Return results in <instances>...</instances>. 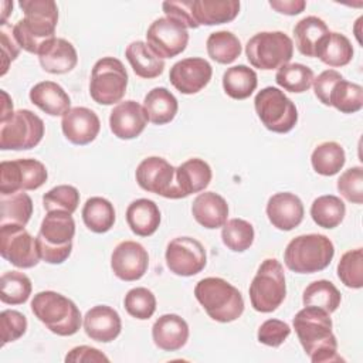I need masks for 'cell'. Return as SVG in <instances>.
<instances>
[{"instance_id":"cell-1","label":"cell","mask_w":363,"mask_h":363,"mask_svg":"<svg viewBox=\"0 0 363 363\" xmlns=\"http://www.w3.org/2000/svg\"><path fill=\"white\" fill-rule=\"evenodd\" d=\"M292 325L311 362L332 363L343 360L337 353L329 312L316 306H305L294 316Z\"/></svg>"},{"instance_id":"cell-2","label":"cell","mask_w":363,"mask_h":363,"mask_svg":"<svg viewBox=\"0 0 363 363\" xmlns=\"http://www.w3.org/2000/svg\"><path fill=\"white\" fill-rule=\"evenodd\" d=\"M24 17L13 26V35L20 48L37 54L55 38L58 7L52 0H20Z\"/></svg>"},{"instance_id":"cell-3","label":"cell","mask_w":363,"mask_h":363,"mask_svg":"<svg viewBox=\"0 0 363 363\" xmlns=\"http://www.w3.org/2000/svg\"><path fill=\"white\" fill-rule=\"evenodd\" d=\"M194 296L206 313L216 322H233L244 312L241 292L228 281L218 277L200 279L194 286Z\"/></svg>"},{"instance_id":"cell-4","label":"cell","mask_w":363,"mask_h":363,"mask_svg":"<svg viewBox=\"0 0 363 363\" xmlns=\"http://www.w3.org/2000/svg\"><path fill=\"white\" fill-rule=\"evenodd\" d=\"M31 312L58 336L75 335L82 323L78 306L67 296L54 291H41L31 301Z\"/></svg>"},{"instance_id":"cell-5","label":"cell","mask_w":363,"mask_h":363,"mask_svg":"<svg viewBox=\"0 0 363 363\" xmlns=\"http://www.w3.org/2000/svg\"><path fill=\"white\" fill-rule=\"evenodd\" d=\"M75 221L72 214L64 210L47 211L37 238L41 259L48 264H62L71 255Z\"/></svg>"},{"instance_id":"cell-6","label":"cell","mask_w":363,"mask_h":363,"mask_svg":"<svg viewBox=\"0 0 363 363\" xmlns=\"http://www.w3.org/2000/svg\"><path fill=\"white\" fill-rule=\"evenodd\" d=\"M333 255V242L326 235L302 234L288 242L284 262L296 274H313L329 267Z\"/></svg>"},{"instance_id":"cell-7","label":"cell","mask_w":363,"mask_h":363,"mask_svg":"<svg viewBox=\"0 0 363 363\" xmlns=\"http://www.w3.org/2000/svg\"><path fill=\"white\" fill-rule=\"evenodd\" d=\"M248 292L251 305L257 312H274L286 295L282 264L277 258L264 259L250 284Z\"/></svg>"},{"instance_id":"cell-8","label":"cell","mask_w":363,"mask_h":363,"mask_svg":"<svg viewBox=\"0 0 363 363\" xmlns=\"http://www.w3.org/2000/svg\"><path fill=\"white\" fill-rule=\"evenodd\" d=\"M245 55L254 68L275 69L289 64L294 43L284 31H261L247 41Z\"/></svg>"},{"instance_id":"cell-9","label":"cell","mask_w":363,"mask_h":363,"mask_svg":"<svg viewBox=\"0 0 363 363\" xmlns=\"http://www.w3.org/2000/svg\"><path fill=\"white\" fill-rule=\"evenodd\" d=\"M128 72L121 60L104 57L98 60L91 72L89 95L99 105H113L126 92Z\"/></svg>"},{"instance_id":"cell-10","label":"cell","mask_w":363,"mask_h":363,"mask_svg":"<svg viewBox=\"0 0 363 363\" xmlns=\"http://www.w3.org/2000/svg\"><path fill=\"white\" fill-rule=\"evenodd\" d=\"M254 106L262 125L274 133H288L298 122L295 104L275 86L261 89L254 98Z\"/></svg>"},{"instance_id":"cell-11","label":"cell","mask_w":363,"mask_h":363,"mask_svg":"<svg viewBox=\"0 0 363 363\" xmlns=\"http://www.w3.org/2000/svg\"><path fill=\"white\" fill-rule=\"evenodd\" d=\"M44 136L43 119L28 109L16 111L0 122V149L27 150L37 146Z\"/></svg>"},{"instance_id":"cell-12","label":"cell","mask_w":363,"mask_h":363,"mask_svg":"<svg viewBox=\"0 0 363 363\" xmlns=\"http://www.w3.org/2000/svg\"><path fill=\"white\" fill-rule=\"evenodd\" d=\"M45 166L37 159L3 160L0 163V194L37 190L47 182Z\"/></svg>"},{"instance_id":"cell-13","label":"cell","mask_w":363,"mask_h":363,"mask_svg":"<svg viewBox=\"0 0 363 363\" xmlns=\"http://www.w3.org/2000/svg\"><path fill=\"white\" fill-rule=\"evenodd\" d=\"M0 254L17 268H33L40 259L37 238H34L23 225H0Z\"/></svg>"},{"instance_id":"cell-14","label":"cell","mask_w":363,"mask_h":363,"mask_svg":"<svg viewBox=\"0 0 363 363\" xmlns=\"http://www.w3.org/2000/svg\"><path fill=\"white\" fill-rule=\"evenodd\" d=\"M136 182L140 189L159 194L166 199H182L176 186V167L166 159L149 156L143 159L135 172Z\"/></svg>"},{"instance_id":"cell-15","label":"cell","mask_w":363,"mask_h":363,"mask_svg":"<svg viewBox=\"0 0 363 363\" xmlns=\"http://www.w3.org/2000/svg\"><path fill=\"white\" fill-rule=\"evenodd\" d=\"M189 43L187 28L170 17L156 18L147 28L146 44L159 58H173L182 54Z\"/></svg>"},{"instance_id":"cell-16","label":"cell","mask_w":363,"mask_h":363,"mask_svg":"<svg viewBox=\"0 0 363 363\" xmlns=\"http://www.w3.org/2000/svg\"><path fill=\"white\" fill-rule=\"evenodd\" d=\"M166 265L179 277H193L207 264L203 244L193 237H176L166 247Z\"/></svg>"},{"instance_id":"cell-17","label":"cell","mask_w":363,"mask_h":363,"mask_svg":"<svg viewBox=\"0 0 363 363\" xmlns=\"http://www.w3.org/2000/svg\"><path fill=\"white\" fill-rule=\"evenodd\" d=\"M149 267V254L145 247L136 241L119 242L111 255V268L113 274L126 282L140 279Z\"/></svg>"},{"instance_id":"cell-18","label":"cell","mask_w":363,"mask_h":363,"mask_svg":"<svg viewBox=\"0 0 363 363\" xmlns=\"http://www.w3.org/2000/svg\"><path fill=\"white\" fill-rule=\"evenodd\" d=\"M213 68L210 62L200 57H189L177 61L169 72L172 85L184 95L197 94L211 79Z\"/></svg>"},{"instance_id":"cell-19","label":"cell","mask_w":363,"mask_h":363,"mask_svg":"<svg viewBox=\"0 0 363 363\" xmlns=\"http://www.w3.org/2000/svg\"><path fill=\"white\" fill-rule=\"evenodd\" d=\"M61 129L67 140L84 146L95 140L101 129V121L92 109L75 106L62 115Z\"/></svg>"},{"instance_id":"cell-20","label":"cell","mask_w":363,"mask_h":363,"mask_svg":"<svg viewBox=\"0 0 363 363\" xmlns=\"http://www.w3.org/2000/svg\"><path fill=\"white\" fill-rule=\"evenodd\" d=\"M147 121L143 106L129 99L113 106L109 115V128L116 138L129 140L138 138L145 130Z\"/></svg>"},{"instance_id":"cell-21","label":"cell","mask_w":363,"mask_h":363,"mask_svg":"<svg viewBox=\"0 0 363 363\" xmlns=\"http://www.w3.org/2000/svg\"><path fill=\"white\" fill-rule=\"evenodd\" d=\"M305 208L301 199L289 191L275 193L267 203V216L269 223L281 230L291 231L303 220Z\"/></svg>"},{"instance_id":"cell-22","label":"cell","mask_w":363,"mask_h":363,"mask_svg":"<svg viewBox=\"0 0 363 363\" xmlns=\"http://www.w3.org/2000/svg\"><path fill=\"white\" fill-rule=\"evenodd\" d=\"M82 325L86 336L101 343H109L115 340L122 329L119 313L108 305H96L88 309Z\"/></svg>"},{"instance_id":"cell-23","label":"cell","mask_w":363,"mask_h":363,"mask_svg":"<svg viewBox=\"0 0 363 363\" xmlns=\"http://www.w3.org/2000/svg\"><path fill=\"white\" fill-rule=\"evenodd\" d=\"M152 339L159 349L176 352L187 343L189 325L176 313L162 315L152 326Z\"/></svg>"},{"instance_id":"cell-24","label":"cell","mask_w":363,"mask_h":363,"mask_svg":"<svg viewBox=\"0 0 363 363\" xmlns=\"http://www.w3.org/2000/svg\"><path fill=\"white\" fill-rule=\"evenodd\" d=\"M38 61L44 71L60 75L67 74L75 68L78 62V54L69 41L55 37L40 50Z\"/></svg>"},{"instance_id":"cell-25","label":"cell","mask_w":363,"mask_h":363,"mask_svg":"<svg viewBox=\"0 0 363 363\" xmlns=\"http://www.w3.org/2000/svg\"><path fill=\"white\" fill-rule=\"evenodd\" d=\"M191 214L194 220L204 228H220L227 223L228 204L218 193L204 191L193 200Z\"/></svg>"},{"instance_id":"cell-26","label":"cell","mask_w":363,"mask_h":363,"mask_svg":"<svg viewBox=\"0 0 363 363\" xmlns=\"http://www.w3.org/2000/svg\"><path fill=\"white\" fill-rule=\"evenodd\" d=\"M211 167L199 157L189 159L176 167V186L180 197L203 191L211 182Z\"/></svg>"},{"instance_id":"cell-27","label":"cell","mask_w":363,"mask_h":363,"mask_svg":"<svg viewBox=\"0 0 363 363\" xmlns=\"http://www.w3.org/2000/svg\"><path fill=\"white\" fill-rule=\"evenodd\" d=\"M30 101L50 116H62L71 109V98L61 85L43 81L30 89Z\"/></svg>"},{"instance_id":"cell-28","label":"cell","mask_w":363,"mask_h":363,"mask_svg":"<svg viewBox=\"0 0 363 363\" xmlns=\"http://www.w3.org/2000/svg\"><path fill=\"white\" fill-rule=\"evenodd\" d=\"M126 223L133 234L149 237L159 228L160 210L153 200L138 199L126 208Z\"/></svg>"},{"instance_id":"cell-29","label":"cell","mask_w":363,"mask_h":363,"mask_svg":"<svg viewBox=\"0 0 363 363\" xmlns=\"http://www.w3.org/2000/svg\"><path fill=\"white\" fill-rule=\"evenodd\" d=\"M193 17L199 26H216L233 21L240 13L237 0H193Z\"/></svg>"},{"instance_id":"cell-30","label":"cell","mask_w":363,"mask_h":363,"mask_svg":"<svg viewBox=\"0 0 363 363\" xmlns=\"http://www.w3.org/2000/svg\"><path fill=\"white\" fill-rule=\"evenodd\" d=\"M142 106L149 122L155 125H166L172 122L179 111L176 96L164 86L150 89L146 94Z\"/></svg>"},{"instance_id":"cell-31","label":"cell","mask_w":363,"mask_h":363,"mask_svg":"<svg viewBox=\"0 0 363 363\" xmlns=\"http://www.w3.org/2000/svg\"><path fill=\"white\" fill-rule=\"evenodd\" d=\"M328 33L329 28L322 18L316 16L303 17L294 27L295 45L302 55L315 57L319 43Z\"/></svg>"},{"instance_id":"cell-32","label":"cell","mask_w":363,"mask_h":363,"mask_svg":"<svg viewBox=\"0 0 363 363\" xmlns=\"http://www.w3.org/2000/svg\"><path fill=\"white\" fill-rule=\"evenodd\" d=\"M125 57L133 72L146 79L159 77L164 69V61L159 58L145 41H133L126 47Z\"/></svg>"},{"instance_id":"cell-33","label":"cell","mask_w":363,"mask_h":363,"mask_svg":"<svg viewBox=\"0 0 363 363\" xmlns=\"http://www.w3.org/2000/svg\"><path fill=\"white\" fill-rule=\"evenodd\" d=\"M315 57L329 67H345L353 58V47L346 35L329 31L319 43Z\"/></svg>"},{"instance_id":"cell-34","label":"cell","mask_w":363,"mask_h":363,"mask_svg":"<svg viewBox=\"0 0 363 363\" xmlns=\"http://www.w3.org/2000/svg\"><path fill=\"white\" fill-rule=\"evenodd\" d=\"M33 214V200L24 191L0 194V225L26 227Z\"/></svg>"},{"instance_id":"cell-35","label":"cell","mask_w":363,"mask_h":363,"mask_svg":"<svg viewBox=\"0 0 363 363\" xmlns=\"http://www.w3.org/2000/svg\"><path fill=\"white\" fill-rule=\"evenodd\" d=\"M257 85V72L244 64L227 68L223 75L224 92L233 99H247L255 91Z\"/></svg>"},{"instance_id":"cell-36","label":"cell","mask_w":363,"mask_h":363,"mask_svg":"<svg viewBox=\"0 0 363 363\" xmlns=\"http://www.w3.org/2000/svg\"><path fill=\"white\" fill-rule=\"evenodd\" d=\"M82 220L88 230L96 234L109 231L115 224L113 204L99 196L91 197L82 207Z\"/></svg>"},{"instance_id":"cell-37","label":"cell","mask_w":363,"mask_h":363,"mask_svg":"<svg viewBox=\"0 0 363 363\" xmlns=\"http://www.w3.org/2000/svg\"><path fill=\"white\" fill-rule=\"evenodd\" d=\"M345 149L337 142L332 140L318 145L311 155L313 170L322 176H333L339 173L345 166Z\"/></svg>"},{"instance_id":"cell-38","label":"cell","mask_w":363,"mask_h":363,"mask_svg":"<svg viewBox=\"0 0 363 363\" xmlns=\"http://www.w3.org/2000/svg\"><path fill=\"white\" fill-rule=\"evenodd\" d=\"M346 214V206L340 197L333 194L319 196L311 206L312 220L322 228L337 227Z\"/></svg>"},{"instance_id":"cell-39","label":"cell","mask_w":363,"mask_h":363,"mask_svg":"<svg viewBox=\"0 0 363 363\" xmlns=\"http://www.w3.org/2000/svg\"><path fill=\"white\" fill-rule=\"evenodd\" d=\"M342 301L340 291L326 279H318L311 282L302 295L303 306H316L329 313L335 312Z\"/></svg>"},{"instance_id":"cell-40","label":"cell","mask_w":363,"mask_h":363,"mask_svg":"<svg viewBox=\"0 0 363 363\" xmlns=\"http://www.w3.org/2000/svg\"><path fill=\"white\" fill-rule=\"evenodd\" d=\"M206 47L208 57L218 64H231L241 54V43L238 37L225 30L211 33Z\"/></svg>"},{"instance_id":"cell-41","label":"cell","mask_w":363,"mask_h":363,"mask_svg":"<svg viewBox=\"0 0 363 363\" xmlns=\"http://www.w3.org/2000/svg\"><path fill=\"white\" fill-rule=\"evenodd\" d=\"M329 106L342 113H354L363 108V88L345 78L337 81L329 94Z\"/></svg>"},{"instance_id":"cell-42","label":"cell","mask_w":363,"mask_h":363,"mask_svg":"<svg viewBox=\"0 0 363 363\" xmlns=\"http://www.w3.org/2000/svg\"><path fill=\"white\" fill-rule=\"evenodd\" d=\"M31 279L20 271H7L0 278V299L7 305H21L31 295Z\"/></svg>"},{"instance_id":"cell-43","label":"cell","mask_w":363,"mask_h":363,"mask_svg":"<svg viewBox=\"0 0 363 363\" xmlns=\"http://www.w3.org/2000/svg\"><path fill=\"white\" fill-rule=\"evenodd\" d=\"M313 78V71L299 62L285 64L275 74V82L285 91L295 94L306 92L312 86Z\"/></svg>"},{"instance_id":"cell-44","label":"cell","mask_w":363,"mask_h":363,"mask_svg":"<svg viewBox=\"0 0 363 363\" xmlns=\"http://www.w3.org/2000/svg\"><path fill=\"white\" fill-rule=\"evenodd\" d=\"M221 240L228 250L244 252L254 242V227L247 220L231 218L223 225Z\"/></svg>"},{"instance_id":"cell-45","label":"cell","mask_w":363,"mask_h":363,"mask_svg":"<svg viewBox=\"0 0 363 363\" xmlns=\"http://www.w3.org/2000/svg\"><path fill=\"white\" fill-rule=\"evenodd\" d=\"M337 277L345 286L360 289L363 286V251L354 248L346 251L337 264Z\"/></svg>"},{"instance_id":"cell-46","label":"cell","mask_w":363,"mask_h":363,"mask_svg":"<svg viewBox=\"0 0 363 363\" xmlns=\"http://www.w3.org/2000/svg\"><path fill=\"white\" fill-rule=\"evenodd\" d=\"M123 306L130 316L139 320H146L152 318L156 311V296L150 289L136 286L126 292Z\"/></svg>"},{"instance_id":"cell-47","label":"cell","mask_w":363,"mask_h":363,"mask_svg":"<svg viewBox=\"0 0 363 363\" xmlns=\"http://www.w3.org/2000/svg\"><path fill=\"white\" fill-rule=\"evenodd\" d=\"M79 204V191L71 184H60L43 196V206L47 211L64 210L74 213Z\"/></svg>"},{"instance_id":"cell-48","label":"cell","mask_w":363,"mask_h":363,"mask_svg":"<svg viewBox=\"0 0 363 363\" xmlns=\"http://www.w3.org/2000/svg\"><path fill=\"white\" fill-rule=\"evenodd\" d=\"M339 193L350 203H363V169L362 166H354L345 170L337 179Z\"/></svg>"},{"instance_id":"cell-49","label":"cell","mask_w":363,"mask_h":363,"mask_svg":"<svg viewBox=\"0 0 363 363\" xmlns=\"http://www.w3.org/2000/svg\"><path fill=\"white\" fill-rule=\"evenodd\" d=\"M1 346L20 339L27 330V318L14 309H6L0 313Z\"/></svg>"},{"instance_id":"cell-50","label":"cell","mask_w":363,"mask_h":363,"mask_svg":"<svg viewBox=\"0 0 363 363\" xmlns=\"http://www.w3.org/2000/svg\"><path fill=\"white\" fill-rule=\"evenodd\" d=\"M289 335H291V328L286 322L279 319H267L258 328L257 337H258V342L265 346L278 347L286 340Z\"/></svg>"},{"instance_id":"cell-51","label":"cell","mask_w":363,"mask_h":363,"mask_svg":"<svg viewBox=\"0 0 363 363\" xmlns=\"http://www.w3.org/2000/svg\"><path fill=\"white\" fill-rule=\"evenodd\" d=\"M191 6H193V0H169V1H163L162 9L166 17L180 21L186 28H197L199 24L193 17Z\"/></svg>"},{"instance_id":"cell-52","label":"cell","mask_w":363,"mask_h":363,"mask_svg":"<svg viewBox=\"0 0 363 363\" xmlns=\"http://www.w3.org/2000/svg\"><path fill=\"white\" fill-rule=\"evenodd\" d=\"M0 44H1V75H4L9 69L11 61L18 57L20 45L13 35V27L4 24L0 27Z\"/></svg>"},{"instance_id":"cell-53","label":"cell","mask_w":363,"mask_h":363,"mask_svg":"<svg viewBox=\"0 0 363 363\" xmlns=\"http://www.w3.org/2000/svg\"><path fill=\"white\" fill-rule=\"evenodd\" d=\"M343 79V75L340 72H337L336 69H325L323 72H320L316 78H313V92L315 96L326 106H329V94L333 88V85Z\"/></svg>"},{"instance_id":"cell-54","label":"cell","mask_w":363,"mask_h":363,"mask_svg":"<svg viewBox=\"0 0 363 363\" xmlns=\"http://www.w3.org/2000/svg\"><path fill=\"white\" fill-rule=\"evenodd\" d=\"M65 362L89 363V362H109V359L101 350L82 345V346H77V347L71 349L65 356Z\"/></svg>"},{"instance_id":"cell-55","label":"cell","mask_w":363,"mask_h":363,"mask_svg":"<svg viewBox=\"0 0 363 363\" xmlns=\"http://www.w3.org/2000/svg\"><path fill=\"white\" fill-rule=\"evenodd\" d=\"M269 6L281 14L296 16L303 11L306 3L303 0H271Z\"/></svg>"},{"instance_id":"cell-56","label":"cell","mask_w":363,"mask_h":363,"mask_svg":"<svg viewBox=\"0 0 363 363\" xmlns=\"http://www.w3.org/2000/svg\"><path fill=\"white\" fill-rule=\"evenodd\" d=\"M0 94H1V98H3V102H1V115H0V122L1 121H6V119H9L13 113H14V111H13V101H11V98L9 96V94L6 92V91H0Z\"/></svg>"},{"instance_id":"cell-57","label":"cell","mask_w":363,"mask_h":363,"mask_svg":"<svg viewBox=\"0 0 363 363\" xmlns=\"http://www.w3.org/2000/svg\"><path fill=\"white\" fill-rule=\"evenodd\" d=\"M1 7H3V11H1V26H4V24H7L6 23V20H7V16L10 14V11L9 10H11L13 9V1H1Z\"/></svg>"}]
</instances>
